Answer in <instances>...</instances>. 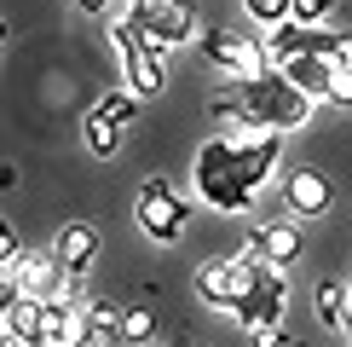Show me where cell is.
Masks as SVG:
<instances>
[{"label": "cell", "instance_id": "cell-6", "mask_svg": "<svg viewBox=\"0 0 352 347\" xmlns=\"http://www.w3.org/2000/svg\"><path fill=\"white\" fill-rule=\"evenodd\" d=\"M202 58H208L214 70H226L231 81H260L272 70V58H266V47L260 41H248V35H231V29H208L202 35Z\"/></svg>", "mask_w": 352, "mask_h": 347}, {"label": "cell", "instance_id": "cell-5", "mask_svg": "<svg viewBox=\"0 0 352 347\" xmlns=\"http://www.w3.org/2000/svg\"><path fill=\"white\" fill-rule=\"evenodd\" d=\"M133 214H139V231H144L151 243H173V238L190 226L185 197L173 191L168 180H144V185H139V197H133Z\"/></svg>", "mask_w": 352, "mask_h": 347}, {"label": "cell", "instance_id": "cell-25", "mask_svg": "<svg viewBox=\"0 0 352 347\" xmlns=\"http://www.w3.org/2000/svg\"><path fill=\"white\" fill-rule=\"evenodd\" d=\"M18 255H23L18 231H12V220H0V266H18Z\"/></svg>", "mask_w": 352, "mask_h": 347}, {"label": "cell", "instance_id": "cell-11", "mask_svg": "<svg viewBox=\"0 0 352 347\" xmlns=\"http://www.w3.org/2000/svg\"><path fill=\"white\" fill-rule=\"evenodd\" d=\"M341 58H346V52H300V58H283V64H272V70H283L300 93H312L318 105H324L329 76H335V64H341Z\"/></svg>", "mask_w": 352, "mask_h": 347}, {"label": "cell", "instance_id": "cell-8", "mask_svg": "<svg viewBox=\"0 0 352 347\" xmlns=\"http://www.w3.org/2000/svg\"><path fill=\"white\" fill-rule=\"evenodd\" d=\"M122 76H127V93H139V98L162 93V87H168V52L133 41V47L122 52Z\"/></svg>", "mask_w": 352, "mask_h": 347}, {"label": "cell", "instance_id": "cell-24", "mask_svg": "<svg viewBox=\"0 0 352 347\" xmlns=\"http://www.w3.org/2000/svg\"><path fill=\"white\" fill-rule=\"evenodd\" d=\"M23 301V284H18V272L12 266H0V318H12V307Z\"/></svg>", "mask_w": 352, "mask_h": 347}, {"label": "cell", "instance_id": "cell-3", "mask_svg": "<svg viewBox=\"0 0 352 347\" xmlns=\"http://www.w3.org/2000/svg\"><path fill=\"white\" fill-rule=\"evenodd\" d=\"M127 23H133V35L144 41V47H185L190 35H197V18H190V6L185 0H127V12H122Z\"/></svg>", "mask_w": 352, "mask_h": 347}, {"label": "cell", "instance_id": "cell-1", "mask_svg": "<svg viewBox=\"0 0 352 347\" xmlns=\"http://www.w3.org/2000/svg\"><path fill=\"white\" fill-rule=\"evenodd\" d=\"M283 162V134L243 127V134H214L197 151V197L219 214H248L254 197L272 185Z\"/></svg>", "mask_w": 352, "mask_h": 347}, {"label": "cell", "instance_id": "cell-31", "mask_svg": "<svg viewBox=\"0 0 352 347\" xmlns=\"http://www.w3.org/2000/svg\"><path fill=\"white\" fill-rule=\"evenodd\" d=\"M0 336H6V318H0Z\"/></svg>", "mask_w": 352, "mask_h": 347}, {"label": "cell", "instance_id": "cell-19", "mask_svg": "<svg viewBox=\"0 0 352 347\" xmlns=\"http://www.w3.org/2000/svg\"><path fill=\"white\" fill-rule=\"evenodd\" d=\"M324 105H335V110H352V52L335 64V76H329V93H324Z\"/></svg>", "mask_w": 352, "mask_h": 347}, {"label": "cell", "instance_id": "cell-7", "mask_svg": "<svg viewBox=\"0 0 352 347\" xmlns=\"http://www.w3.org/2000/svg\"><path fill=\"white\" fill-rule=\"evenodd\" d=\"M300 52H352L346 35H335L329 23H277L272 41H266V58L272 64H283V58H300Z\"/></svg>", "mask_w": 352, "mask_h": 347}, {"label": "cell", "instance_id": "cell-21", "mask_svg": "<svg viewBox=\"0 0 352 347\" xmlns=\"http://www.w3.org/2000/svg\"><path fill=\"white\" fill-rule=\"evenodd\" d=\"M151 336H156L151 307H127V313H122V336H116V341H151Z\"/></svg>", "mask_w": 352, "mask_h": 347}, {"label": "cell", "instance_id": "cell-26", "mask_svg": "<svg viewBox=\"0 0 352 347\" xmlns=\"http://www.w3.org/2000/svg\"><path fill=\"white\" fill-rule=\"evenodd\" d=\"M248 347H289V336L277 324H266V330H248Z\"/></svg>", "mask_w": 352, "mask_h": 347}, {"label": "cell", "instance_id": "cell-4", "mask_svg": "<svg viewBox=\"0 0 352 347\" xmlns=\"http://www.w3.org/2000/svg\"><path fill=\"white\" fill-rule=\"evenodd\" d=\"M283 307H289V284H283V272L277 266H248V278H243V295H237V307H231V318H237L243 330H266V324H283Z\"/></svg>", "mask_w": 352, "mask_h": 347}, {"label": "cell", "instance_id": "cell-28", "mask_svg": "<svg viewBox=\"0 0 352 347\" xmlns=\"http://www.w3.org/2000/svg\"><path fill=\"white\" fill-rule=\"evenodd\" d=\"M81 347H110V341H104V336H87V341H81Z\"/></svg>", "mask_w": 352, "mask_h": 347}, {"label": "cell", "instance_id": "cell-12", "mask_svg": "<svg viewBox=\"0 0 352 347\" xmlns=\"http://www.w3.org/2000/svg\"><path fill=\"white\" fill-rule=\"evenodd\" d=\"M52 255H58V266H64L69 278H81V272L93 266V255H98V226L93 220H69L64 231H58Z\"/></svg>", "mask_w": 352, "mask_h": 347}, {"label": "cell", "instance_id": "cell-14", "mask_svg": "<svg viewBox=\"0 0 352 347\" xmlns=\"http://www.w3.org/2000/svg\"><path fill=\"white\" fill-rule=\"evenodd\" d=\"M254 238H260V255H266V266H277V272L295 266V260L306 255V231H300L295 220H266Z\"/></svg>", "mask_w": 352, "mask_h": 347}, {"label": "cell", "instance_id": "cell-13", "mask_svg": "<svg viewBox=\"0 0 352 347\" xmlns=\"http://www.w3.org/2000/svg\"><path fill=\"white\" fill-rule=\"evenodd\" d=\"M283 197H289V214H306V220L329 214V202H335L329 180L318 168H295V174H289V185H283Z\"/></svg>", "mask_w": 352, "mask_h": 347}, {"label": "cell", "instance_id": "cell-27", "mask_svg": "<svg viewBox=\"0 0 352 347\" xmlns=\"http://www.w3.org/2000/svg\"><path fill=\"white\" fill-rule=\"evenodd\" d=\"M76 6H81V12H93V18H104V12H110V0H76Z\"/></svg>", "mask_w": 352, "mask_h": 347}, {"label": "cell", "instance_id": "cell-32", "mask_svg": "<svg viewBox=\"0 0 352 347\" xmlns=\"http://www.w3.org/2000/svg\"><path fill=\"white\" fill-rule=\"evenodd\" d=\"M289 347H300V341H289Z\"/></svg>", "mask_w": 352, "mask_h": 347}, {"label": "cell", "instance_id": "cell-9", "mask_svg": "<svg viewBox=\"0 0 352 347\" xmlns=\"http://www.w3.org/2000/svg\"><path fill=\"white\" fill-rule=\"evenodd\" d=\"M243 278H248V266L243 260H202L197 266V295L208 301V307H237V295H243Z\"/></svg>", "mask_w": 352, "mask_h": 347}, {"label": "cell", "instance_id": "cell-29", "mask_svg": "<svg viewBox=\"0 0 352 347\" xmlns=\"http://www.w3.org/2000/svg\"><path fill=\"white\" fill-rule=\"evenodd\" d=\"M346 313H352V278H346Z\"/></svg>", "mask_w": 352, "mask_h": 347}, {"label": "cell", "instance_id": "cell-30", "mask_svg": "<svg viewBox=\"0 0 352 347\" xmlns=\"http://www.w3.org/2000/svg\"><path fill=\"white\" fill-rule=\"evenodd\" d=\"M0 47H6V18H0Z\"/></svg>", "mask_w": 352, "mask_h": 347}, {"label": "cell", "instance_id": "cell-17", "mask_svg": "<svg viewBox=\"0 0 352 347\" xmlns=\"http://www.w3.org/2000/svg\"><path fill=\"white\" fill-rule=\"evenodd\" d=\"M93 110L104 116V122H116V127H127V122H133V116H139V93H127V87H122V93H104V98H98Z\"/></svg>", "mask_w": 352, "mask_h": 347}, {"label": "cell", "instance_id": "cell-20", "mask_svg": "<svg viewBox=\"0 0 352 347\" xmlns=\"http://www.w3.org/2000/svg\"><path fill=\"white\" fill-rule=\"evenodd\" d=\"M87 330L104 336V341H116V336H122V313H116L110 301H93V307H87Z\"/></svg>", "mask_w": 352, "mask_h": 347}, {"label": "cell", "instance_id": "cell-15", "mask_svg": "<svg viewBox=\"0 0 352 347\" xmlns=\"http://www.w3.org/2000/svg\"><path fill=\"white\" fill-rule=\"evenodd\" d=\"M87 145H93V156H116L122 151V127L104 122L98 110H87Z\"/></svg>", "mask_w": 352, "mask_h": 347}, {"label": "cell", "instance_id": "cell-16", "mask_svg": "<svg viewBox=\"0 0 352 347\" xmlns=\"http://www.w3.org/2000/svg\"><path fill=\"white\" fill-rule=\"evenodd\" d=\"M41 313H47V301H18V307H12V318H6V330L12 336H23V341H35L41 336Z\"/></svg>", "mask_w": 352, "mask_h": 347}, {"label": "cell", "instance_id": "cell-22", "mask_svg": "<svg viewBox=\"0 0 352 347\" xmlns=\"http://www.w3.org/2000/svg\"><path fill=\"white\" fill-rule=\"evenodd\" d=\"M243 12L254 18L260 29H277V23H289V0H243Z\"/></svg>", "mask_w": 352, "mask_h": 347}, {"label": "cell", "instance_id": "cell-18", "mask_svg": "<svg viewBox=\"0 0 352 347\" xmlns=\"http://www.w3.org/2000/svg\"><path fill=\"white\" fill-rule=\"evenodd\" d=\"M318 313H324V324H335V330H341L346 324V284H318Z\"/></svg>", "mask_w": 352, "mask_h": 347}, {"label": "cell", "instance_id": "cell-10", "mask_svg": "<svg viewBox=\"0 0 352 347\" xmlns=\"http://www.w3.org/2000/svg\"><path fill=\"white\" fill-rule=\"evenodd\" d=\"M18 284H23V295L29 301H52V295H64L69 289V272L58 266V255L47 249V255H18Z\"/></svg>", "mask_w": 352, "mask_h": 347}, {"label": "cell", "instance_id": "cell-2", "mask_svg": "<svg viewBox=\"0 0 352 347\" xmlns=\"http://www.w3.org/2000/svg\"><path fill=\"white\" fill-rule=\"evenodd\" d=\"M237 105H243V122L248 127H266V134H300V127L318 116V98L300 93L283 70H266L260 81H243L237 87Z\"/></svg>", "mask_w": 352, "mask_h": 347}, {"label": "cell", "instance_id": "cell-23", "mask_svg": "<svg viewBox=\"0 0 352 347\" xmlns=\"http://www.w3.org/2000/svg\"><path fill=\"white\" fill-rule=\"evenodd\" d=\"M341 0H289V18L295 23H329Z\"/></svg>", "mask_w": 352, "mask_h": 347}]
</instances>
